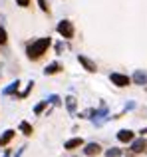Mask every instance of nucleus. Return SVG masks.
I'll list each match as a JSON object with an SVG mask.
<instances>
[{
  "label": "nucleus",
  "instance_id": "obj_1",
  "mask_svg": "<svg viewBox=\"0 0 147 157\" xmlns=\"http://www.w3.org/2000/svg\"><path fill=\"white\" fill-rule=\"evenodd\" d=\"M50 42H52L50 38H40V40H36V42H32L30 46H28V50H26L28 56H30V58H40L44 52L48 50Z\"/></svg>",
  "mask_w": 147,
  "mask_h": 157
},
{
  "label": "nucleus",
  "instance_id": "obj_2",
  "mask_svg": "<svg viewBox=\"0 0 147 157\" xmlns=\"http://www.w3.org/2000/svg\"><path fill=\"white\" fill-rule=\"evenodd\" d=\"M58 32L64 36V38H72L74 36V26L70 20H62V22L58 24Z\"/></svg>",
  "mask_w": 147,
  "mask_h": 157
},
{
  "label": "nucleus",
  "instance_id": "obj_3",
  "mask_svg": "<svg viewBox=\"0 0 147 157\" xmlns=\"http://www.w3.org/2000/svg\"><path fill=\"white\" fill-rule=\"evenodd\" d=\"M109 80H111L115 86H119V88H125V86H129V78L123 76V74H111V76H109Z\"/></svg>",
  "mask_w": 147,
  "mask_h": 157
},
{
  "label": "nucleus",
  "instance_id": "obj_4",
  "mask_svg": "<svg viewBox=\"0 0 147 157\" xmlns=\"http://www.w3.org/2000/svg\"><path fill=\"white\" fill-rule=\"evenodd\" d=\"M133 82H135L137 86H145L147 84V72H145V70H135V74H133Z\"/></svg>",
  "mask_w": 147,
  "mask_h": 157
},
{
  "label": "nucleus",
  "instance_id": "obj_5",
  "mask_svg": "<svg viewBox=\"0 0 147 157\" xmlns=\"http://www.w3.org/2000/svg\"><path fill=\"white\" fill-rule=\"evenodd\" d=\"M145 147H147V141H145V139H143V137H139V139H135V141H133V143H131V151H133V153H141V151H143V149H145Z\"/></svg>",
  "mask_w": 147,
  "mask_h": 157
},
{
  "label": "nucleus",
  "instance_id": "obj_6",
  "mask_svg": "<svg viewBox=\"0 0 147 157\" xmlns=\"http://www.w3.org/2000/svg\"><path fill=\"white\" fill-rule=\"evenodd\" d=\"M77 60H80V64L84 66V68L88 70V72H96V70H97V68H96V64H93V62L89 60V58H85V56H80Z\"/></svg>",
  "mask_w": 147,
  "mask_h": 157
},
{
  "label": "nucleus",
  "instance_id": "obj_7",
  "mask_svg": "<svg viewBox=\"0 0 147 157\" xmlns=\"http://www.w3.org/2000/svg\"><path fill=\"white\" fill-rule=\"evenodd\" d=\"M14 133H16L14 129H6V131H4V133L0 135V147H4V145H6V143L10 141L12 137H14Z\"/></svg>",
  "mask_w": 147,
  "mask_h": 157
},
{
  "label": "nucleus",
  "instance_id": "obj_8",
  "mask_svg": "<svg viewBox=\"0 0 147 157\" xmlns=\"http://www.w3.org/2000/svg\"><path fill=\"white\" fill-rule=\"evenodd\" d=\"M117 139H119V141H123V143L131 141V139H133V131H129V129H121L119 133H117Z\"/></svg>",
  "mask_w": 147,
  "mask_h": 157
},
{
  "label": "nucleus",
  "instance_id": "obj_9",
  "mask_svg": "<svg viewBox=\"0 0 147 157\" xmlns=\"http://www.w3.org/2000/svg\"><path fill=\"white\" fill-rule=\"evenodd\" d=\"M85 155H97L101 151V147L97 145V143H88V145H85Z\"/></svg>",
  "mask_w": 147,
  "mask_h": 157
},
{
  "label": "nucleus",
  "instance_id": "obj_10",
  "mask_svg": "<svg viewBox=\"0 0 147 157\" xmlns=\"http://www.w3.org/2000/svg\"><path fill=\"white\" fill-rule=\"evenodd\" d=\"M80 145H84V139L81 137H74L70 141H66V149H74V147H80Z\"/></svg>",
  "mask_w": 147,
  "mask_h": 157
},
{
  "label": "nucleus",
  "instance_id": "obj_11",
  "mask_svg": "<svg viewBox=\"0 0 147 157\" xmlns=\"http://www.w3.org/2000/svg\"><path fill=\"white\" fill-rule=\"evenodd\" d=\"M60 70H62V66H60L58 62H54V64H50L44 72H46V76H50V74H56V72H60Z\"/></svg>",
  "mask_w": 147,
  "mask_h": 157
},
{
  "label": "nucleus",
  "instance_id": "obj_12",
  "mask_svg": "<svg viewBox=\"0 0 147 157\" xmlns=\"http://www.w3.org/2000/svg\"><path fill=\"white\" fill-rule=\"evenodd\" d=\"M18 86H20V84H18V80H16V82H12V84H10V86H8V88H6V90H4V92H2V94H4V96H10V94H14V92H16V90H18Z\"/></svg>",
  "mask_w": 147,
  "mask_h": 157
},
{
  "label": "nucleus",
  "instance_id": "obj_13",
  "mask_svg": "<svg viewBox=\"0 0 147 157\" xmlns=\"http://www.w3.org/2000/svg\"><path fill=\"white\" fill-rule=\"evenodd\" d=\"M20 131H22L24 135H32V125L26 123V121H22V123H20Z\"/></svg>",
  "mask_w": 147,
  "mask_h": 157
},
{
  "label": "nucleus",
  "instance_id": "obj_14",
  "mask_svg": "<svg viewBox=\"0 0 147 157\" xmlns=\"http://www.w3.org/2000/svg\"><path fill=\"white\" fill-rule=\"evenodd\" d=\"M105 157H121V149H115V147H111V149L105 151Z\"/></svg>",
  "mask_w": 147,
  "mask_h": 157
},
{
  "label": "nucleus",
  "instance_id": "obj_15",
  "mask_svg": "<svg viewBox=\"0 0 147 157\" xmlns=\"http://www.w3.org/2000/svg\"><path fill=\"white\" fill-rule=\"evenodd\" d=\"M66 104H68V109H70V111L76 109V100H74V98H68V100H66Z\"/></svg>",
  "mask_w": 147,
  "mask_h": 157
},
{
  "label": "nucleus",
  "instance_id": "obj_16",
  "mask_svg": "<svg viewBox=\"0 0 147 157\" xmlns=\"http://www.w3.org/2000/svg\"><path fill=\"white\" fill-rule=\"evenodd\" d=\"M0 44H6V30L0 28Z\"/></svg>",
  "mask_w": 147,
  "mask_h": 157
},
{
  "label": "nucleus",
  "instance_id": "obj_17",
  "mask_svg": "<svg viewBox=\"0 0 147 157\" xmlns=\"http://www.w3.org/2000/svg\"><path fill=\"white\" fill-rule=\"evenodd\" d=\"M46 104H48V101H42V104H38V105L34 107V111H36V113H40V111H42L44 107H46Z\"/></svg>",
  "mask_w": 147,
  "mask_h": 157
},
{
  "label": "nucleus",
  "instance_id": "obj_18",
  "mask_svg": "<svg viewBox=\"0 0 147 157\" xmlns=\"http://www.w3.org/2000/svg\"><path fill=\"white\" fill-rule=\"evenodd\" d=\"M38 4H40V8H42L44 12H48V6H46V0H38Z\"/></svg>",
  "mask_w": 147,
  "mask_h": 157
},
{
  "label": "nucleus",
  "instance_id": "obj_19",
  "mask_svg": "<svg viewBox=\"0 0 147 157\" xmlns=\"http://www.w3.org/2000/svg\"><path fill=\"white\" fill-rule=\"evenodd\" d=\"M50 101H52V104H56V105H58V104H60V98H58V96H52V98H50Z\"/></svg>",
  "mask_w": 147,
  "mask_h": 157
},
{
  "label": "nucleus",
  "instance_id": "obj_20",
  "mask_svg": "<svg viewBox=\"0 0 147 157\" xmlns=\"http://www.w3.org/2000/svg\"><path fill=\"white\" fill-rule=\"evenodd\" d=\"M16 2H18L20 6H28V0H16Z\"/></svg>",
  "mask_w": 147,
  "mask_h": 157
},
{
  "label": "nucleus",
  "instance_id": "obj_21",
  "mask_svg": "<svg viewBox=\"0 0 147 157\" xmlns=\"http://www.w3.org/2000/svg\"><path fill=\"white\" fill-rule=\"evenodd\" d=\"M20 155H22V149H18V153H16L14 157H20Z\"/></svg>",
  "mask_w": 147,
  "mask_h": 157
}]
</instances>
